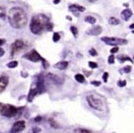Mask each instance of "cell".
<instances>
[{
  "label": "cell",
  "instance_id": "obj_1",
  "mask_svg": "<svg viewBox=\"0 0 134 133\" xmlns=\"http://www.w3.org/2000/svg\"><path fill=\"white\" fill-rule=\"evenodd\" d=\"M27 15L26 11L19 6L11 7L8 11V22L15 29H21L27 24Z\"/></svg>",
  "mask_w": 134,
  "mask_h": 133
},
{
  "label": "cell",
  "instance_id": "obj_2",
  "mask_svg": "<svg viewBox=\"0 0 134 133\" xmlns=\"http://www.w3.org/2000/svg\"><path fill=\"white\" fill-rule=\"evenodd\" d=\"M50 23L49 17L44 14H37L34 15L29 24V28L32 34L39 35L46 29L47 30L48 25Z\"/></svg>",
  "mask_w": 134,
  "mask_h": 133
},
{
  "label": "cell",
  "instance_id": "obj_3",
  "mask_svg": "<svg viewBox=\"0 0 134 133\" xmlns=\"http://www.w3.org/2000/svg\"><path fill=\"white\" fill-rule=\"evenodd\" d=\"M25 107H16L10 104H4L0 102V114L6 118L18 119L22 115Z\"/></svg>",
  "mask_w": 134,
  "mask_h": 133
},
{
  "label": "cell",
  "instance_id": "obj_4",
  "mask_svg": "<svg viewBox=\"0 0 134 133\" xmlns=\"http://www.w3.org/2000/svg\"><path fill=\"white\" fill-rule=\"evenodd\" d=\"M87 102L89 105V107H91L93 109L98 110V111H102L104 109V104L103 101L98 97L94 96V95H88L87 98Z\"/></svg>",
  "mask_w": 134,
  "mask_h": 133
},
{
  "label": "cell",
  "instance_id": "obj_5",
  "mask_svg": "<svg viewBox=\"0 0 134 133\" xmlns=\"http://www.w3.org/2000/svg\"><path fill=\"white\" fill-rule=\"evenodd\" d=\"M23 58L31 62H38V61L44 62L45 60H46L43 57H41L40 55H39V53L37 52L36 49H32V50H30L29 52L26 53L23 56Z\"/></svg>",
  "mask_w": 134,
  "mask_h": 133
},
{
  "label": "cell",
  "instance_id": "obj_6",
  "mask_svg": "<svg viewBox=\"0 0 134 133\" xmlns=\"http://www.w3.org/2000/svg\"><path fill=\"white\" fill-rule=\"evenodd\" d=\"M101 41L109 46H120V45H125L128 43L126 39L119 38V37H101Z\"/></svg>",
  "mask_w": 134,
  "mask_h": 133
},
{
  "label": "cell",
  "instance_id": "obj_7",
  "mask_svg": "<svg viewBox=\"0 0 134 133\" xmlns=\"http://www.w3.org/2000/svg\"><path fill=\"white\" fill-rule=\"evenodd\" d=\"M26 48V44L21 39H17L11 44V57L16 56L18 53L22 51Z\"/></svg>",
  "mask_w": 134,
  "mask_h": 133
},
{
  "label": "cell",
  "instance_id": "obj_8",
  "mask_svg": "<svg viewBox=\"0 0 134 133\" xmlns=\"http://www.w3.org/2000/svg\"><path fill=\"white\" fill-rule=\"evenodd\" d=\"M37 94H40V93H39V89H38V88H37V84H36V83H33L31 88H30V89H29L28 94H27V101H28V102H32L34 98H35Z\"/></svg>",
  "mask_w": 134,
  "mask_h": 133
},
{
  "label": "cell",
  "instance_id": "obj_9",
  "mask_svg": "<svg viewBox=\"0 0 134 133\" xmlns=\"http://www.w3.org/2000/svg\"><path fill=\"white\" fill-rule=\"evenodd\" d=\"M26 128V122L24 120H18V121L15 122L13 125V127L11 128V133H18L21 132L25 129Z\"/></svg>",
  "mask_w": 134,
  "mask_h": 133
},
{
  "label": "cell",
  "instance_id": "obj_10",
  "mask_svg": "<svg viewBox=\"0 0 134 133\" xmlns=\"http://www.w3.org/2000/svg\"><path fill=\"white\" fill-rule=\"evenodd\" d=\"M8 83H9V77L6 74H3L2 76H0V94L4 92L5 89L7 87Z\"/></svg>",
  "mask_w": 134,
  "mask_h": 133
},
{
  "label": "cell",
  "instance_id": "obj_11",
  "mask_svg": "<svg viewBox=\"0 0 134 133\" xmlns=\"http://www.w3.org/2000/svg\"><path fill=\"white\" fill-rule=\"evenodd\" d=\"M46 79H48L49 81H50L51 83H54L56 85H59L63 82V79L61 77H59L58 76L54 75V74L49 73L47 76H46Z\"/></svg>",
  "mask_w": 134,
  "mask_h": 133
},
{
  "label": "cell",
  "instance_id": "obj_12",
  "mask_svg": "<svg viewBox=\"0 0 134 133\" xmlns=\"http://www.w3.org/2000/svg\"><path fill=\"white\" fill-rule=\"evenodd\" d=\"M6 20H8V14H6L4 6H0V26H4Z\"/></svg>",
  "mask_w": 134,
  "mask_h": 133
},
{
  "label": "cell",
  "instance_id": "obj_13",
  "mask_svg": "<svg viewBox=\"0 0 134 133\" xmlns=\"http://www.w3.org/2000/svg\"><path fill=\"white\" fill-rule=\"evenodd\" d=\"M101 32H102V27H99V26H97V27H94L91 29H89L87 32V34L90 36H99L101 34Z\"/></svg>",
  "mask_w": 134,
  "mask_h": 133
},
{
  "label": "cell",
  "instance_id": "obj_14",
  "mask_svg": "<svg viewBox=\"0 0 134 133\" xmlns=\"http://www.w3.org/2000/svg\"><path fill=\"white\" fill-rule=\"evenodd\" d=\"M121 17L124 21H129L130 19V18L132 17V11L130 9V8H127V9H124L121 14Z\"/></svg>",
  "mask_w": 134,
  "mask_h": 133
},
{
  "label": "cell",
  "instance_id": "obj_15",
  "mask_svg": "<svg viewBox=\"0 0 134 133\" xmlns=\"http://www.w3.org/2000/svg\"><path fill=\"white\" fill-rule=\"evenodd\" d=\"M54 67L59 70H64L68 67V61H59V62H58V63L55 64Z\"/></svg>",
  "mask_w": 134,
  "mask_h": 133
},
{
  "label": "cell",
  "instance_id": "obj_16",
  "mask_svg": "<svg viewBox=\"0 0 134 133\" xmlns=\"http://www.w3.org/2000/svg\"><path fill=\"white\" fill-rule=\"evenodd\" d=\"M68 9H69L70 11H73V12H76V11L84 12L85 11V7L82 6H78V5H69V6H68Z\"/></svg>",
  "mask_w": 134,
  "mask_h": 133
},
{
  "label": "cell",
  "instance_id": "obj_17",
  "mask_svg": "<svg viewBox=\"0 0 134 133\" xmlns=\"http://www.w3.org/2000/svg\"><path fill=\"white\" fill-rule=\"evenodd\" d=\"M84 20H85V22H87V23L89 24H91V25H93V24L96 23V18H94V17H92V15H87L85 18H84Z\"/></svg>",
  "mask_w": 134,
  "mask_h": 133
},
{
  "label": "cell",
  "instance_id": "obj_18",
  "mask_svg": "<svg viewBox=\"0 0 134 133\" xmlns=\"http://www.w3.org/2000/svg\"><path fill=\"white\" fill-rule=\"evenodd\" d=\"M120 23H121V21H120L118 18H114V17H111V18H109V24H111V25L117 26V25H120Z\"/></svg>",
  "mask_w": 134,
  "mask_h": 133
},
{
  "label": "cell",
  "instance_id": "obj_19",
  "mask_svg": "<svg viewBox=\"0 0 134 133\" xmlns=\"http://www.w3.org/2000/svg\"><path fill=\"white\" fill-rule=\"evenodd\" d=\"M75 79H76L78 83L85 82V77H84L82 74H76V75H75Z\"/></svg>",
  "mask_w": 134,
  "mask_h": 133
},
{
  "label": "cell",
  "instance_id": "obj_20",
  "mask_svg": "<svg viewBox=\"0 0 134 133\" xmlns=\"http://www.w3.org/2000/svg\"><path fill=\"white\" fill-rule=\"evenodd\" d=\"M119 60L121 61V63H123V62H125V61H130V62H133V60L131 59V58H130V57H128V56H120L119 57Z\"/></svg>",
  "mask_w": 134,
  "mask_h": 133
},
{
  "label": "cell",
  "instance_id": "obj_21",
  "mask_svg": "<svg viewBox=\"0 0 134 133\" xmlns=\"http://www.w3.org/2000/svg\"><path fill=\"white\" fill-rule=\"evenodd\" d=\"M18 66V62L16 61V60H13V61L7 63L6 67H7L8 68H17Z\"/></svg>",
  "mask_w": 134,
  "mask_h": 133
},
{
  "label": "cell",
  "instance_id": "obj_22",
  "mask_svg": "<svg viewBox=\"0 0 134 133\" xmlns=\"http://www.w3.org/2000/svg\"><path fill=\"white\" fill-rule=\"evenodd\" d=\"M70 31H71V33H72V35L74 36L75 37H78V28H77L75 26H72V27H70Z\"/></svg>",
  "mask_w": 134,
  "mask_h": 133
},
{
  "label": "cell",
  "instance_id": "obj_23",
  "mask_svg": "<svg viewBox=\"0 0 134 133\" xmlns=\"http://www.w3.org/2000/svg\"><path fill=\"white\" fill-rule=\"evenodd\" d=\"M49 125L51 126L52 128H54V129H57V128H58L59 126L58 125V123H57L56 121H55L53 119H49Z\"/></svg>",
  "mask_w": 134,
  "mask_h": 133
},
{
  "label": "cell",
  "instance_id": "obj_24",
  "mask_svg": "<svg viewBox=\"0 0 134 133\" xmlns=\"http://www.w3.org/2000/svg\"><path fill=\"white\" fill-rule=\"evenodd\" d=\"M59 39H60L59 33L55 32L54 34H53V41H54V42H58V41H59Z\"/></svg>",
  "mask_w": 134,
  "mask_h": 133
},
{
  "label": "cell",
  "instance_id": "obj_25",
  "mask_svg": "<svg viewBox=\"0 0 134 133\" xmlns=\"http://www.w3.org/2000/svg\"><path fill=\"white\" fill-rule=\"evenodd\" d=\"M75 133H92V132L85 129H78L75 130Z\"/></svg>",
  "mask_w": 134,
  "mask_h": 133
},
{
  "label": "cell",
  "instance_id": "obj_26",
  "mask_svg": "<svg viewBox=\"0 0 134 133\" xmlns=\"http://www.w3.org/2000/svg\"><path fill=\"white\" fill-rule=\"evenodd\" d=\"M89 55L92 57H97L98 56V52L96 51L95 48H90L89 51Z\"/></svg>",
  "mask_w": 134,
  "mask_h": 133
},
{
  "label": "cell",
  "instance_id": "obj_27",
  "mask_svg": "<svg viewBox=\"0 0 134 133\" xmlns=\"http://www.w3.org/2000/svg\"><path fill=\"white\" fill-rule=\"evenodd\" d=\"M118 86L119 87H121V88H123V87H125L126 86V84H127V81L126 80H119L118 81Z\"/></svg>",
  "mask_w": 134,
  "mask_h": 133
},
{
  "label": "cell",
  "instance_id": "obj_28",
  "mask_svg": "<svg viewBox=\"0 0 134 133\" xmlns=\"http://www.w3.org/2000/svg\"><path fill=\"white\" fill-rule=\"evenodd\" d=\"M115 62V57L113 54H111V56L109 57V58H108V63L109 64H113Z\"/></svg>",
  "mask_w": 134,
  "mask_h": 133
},
{
  "label": "cell",
  "instance_id": "obj_29",
  "mask_svg": "<svg viewBox=\"0 0 134 133\" xmlns=\"http://www.w3.org/2000/svg\"><path fill=\"white\" fill-rule=\"evenodd\" d=\"M41 131V129H39V128H33V129H31L30 130L28 131V133H38Z\"/></svg>",
  "mask_w": 134,
  "mask_h": 133
},
{
  "label": "cell",
  "instance_id": "obj_30",
  "mask_svg": "<svg viewBox=\"0 0 134 133\" xmlns=\"http://www.w3.org/2000/svg\"><path fill=\"white\" fill-rule=\"evenodd\" d=\"M89 68H97L98 67H99L97 63H95V62H92V61H89Z\"/></svg>",
  "mask_w": 134,
  "mask_h": 133
},
{
  "label": "cell",
  "instance_id": "obj_31",
  "mask_svg": "<svg viewBox=\"0 0 134 133\" xmlns=\"http://www.w3.org/2000/svg\"><path fill=\"white\" fill-rule=\"evenodd\" d=\"M123 71H124L125 73H130V72L131 71V67H130V66H126V67L123 68Z\"/></svg>",
  "mask_w": 134,
  "mask_h": 133
},
{
  "label": "cell",
  "instance_id": "obj_32",
  "mask_svg": "<svg viewBox=\"0 0 134 133\" xmlns=\"http://www.w3.org/2000/svg\"><path fill=\"white\" fill-rule=\"evenodd\" d=\"M108 77H109V73H108V72H104V74H103V76H102V79H103V80H104V82H107Z\"/></svg>",
  "mask_w": 134,
  "mask_h": 133
},
{
  "label": "cell",
  "instance_id": "obj_33",
  "mask_svg": "<svg viewBox=\"0 0 134 133\" xmlns=\"http://www.w3.org/2000/svg\"><path fill=\"white\" fill-rule=\"evenodd\" d=\"M119 52V48L118 46H114V48H112L111 49V54H115V53Z\"/></svg>",
  "mask_w": 134,
  "mask_h": 133
},
{
  "label": "cell",
  "instance_id": "obj_34",
  "mask_svg": "<svg viewBox=\"0 0 134 133\" xmlns=\"http://www.w3.org/2000/svg\"><path fill=\"white\" fill-rule=\"evenodd\" d=\"M100 84H101V83L99 82V81H96V80L91 81V85L95 86V87H99V86H100Z\"/></svg>",
  "mask_w": 134,
  "mask_h": 133
},
{
  "label": "cell",
  "instance_id": "obj_35",
  "mask_svg": "<svg viewBox=\"0 0 134 133\" xmlns=\"http://www.w3.org/2000/svg\"><path fill=\"white\" fill-rule=\"evenodd\" d=\"M53 27H54V25H53L52 23H49V25H48L47 30H48V31H51V30L53 29Z\"/></svg>",
  "mask_w": 134,
  "mask_h": 133
},
{
  "label": "cell",
  "instance_id": "obj_36",
  "mask_svg": "<svg viewBox=\"0 0 134 133\" xmlns=\"http://www.w3.org/2000/svg\"><path fill=\"white\" fill-rule=\"evenodd\" d=\"M21 76L23 77H28V73H27V71H25V70H23V71H22V73H21Z\"/></svg>",
  "mask_w": 134,
  "mask_h": 133
},
{
  "label": "cell",
  "instance_id": "obj_37",
  "mask_svg": "<svg viewBox=\"0 0 134 133\" xmlns=\"http://www.w3.org/2000/svg\"><path fill=\"white\" fill-rule=\"evenodd\" d=\"M34 120H35V122H39L42 120V117H40V116H37V118L34 119Z\"/></svg>",
  "mask_w": 134,
  "mask_h": 133
},
{
  "label": "cell",
  "instance_id": "obj_38",
  "mask_svg": "<svg viewBox=\"0 0 134 133\" xmlns=\"http://www.w3.org/2000/svg\"><path fill=\"white\" fill-rule=\"evenodd\" d=\"M4 55H5V50L2 48H0V58H2Z\"/></svg>",
  "mask_w": 134,
  "mask_h": 133
},
{
  "label": "cell",
  "instance_id": "obj_39",
  "mask_svg": "<svg viewBox=\"0 0 134 133\" xmlns=\"http://www.w3.org/2000/svg\"><path fill=\"white\" fill-rule=\"evenodd\" d=\"M6 39H4V38H0V46H3L4 44H6Z\"/></svg>",
  "mask_w": 134,
  "mask_h": 133
},
{
  "label": "cell",
  "instance_id": "obj_40",
  "mask_svg": "<svg viewBox=\"0 0 134 133\" xmlns=\"http://www.w3.org/2000/svg\"><path fill=\"white\" fill-rule=\"evenodd\" d=\"M59 2H60V0H54V4H55V5L58 4Z\"/></svg>",
  "mask_w": 134,
  "mask_h": 133
},
{
  "label": "cell",
  "instance_id": "obj_41",
  "mask_svg": "<svg viewBox=\"0 0 134 133\" xmlns=\"http://www.w3.org/2000/svg\"><path fill=\"white\" fill-rule=\"evenodd\" d=\"M130 29H134V23L131 24V25L130 26Z\"/></svg>",
  "mask_w": 134,
  "mask_h": 133
},
{
  "label": "cell",
  "instance_id": "obj_42",
  "mask_svg": "<svg viewBox=\"0 0 134 133\" xmlns=\"http://www.w3.org/2000/svg\"><path fill=\"white\" fill-rule=\"evenodd\" d=\"M89 1H90V2H94V1H96V0H89Z\"/></svg>",
  "mask_w": 134,
  "mask_h": 133
},
{
  "label": "cell",
  "instance_id": "obj_43",
  "mask_svg": "<svg viewBox=\"0 0 134 133\" xmlns=\"http://www.w3.org/2000/svg\"><path fill=\"white\" fill-rule=\"evenodd\" d=\"M133 59H134V56H133Z\"/></svg>",
  "mask_w": 134,
  "mask_h": 133
}]
</instances>
